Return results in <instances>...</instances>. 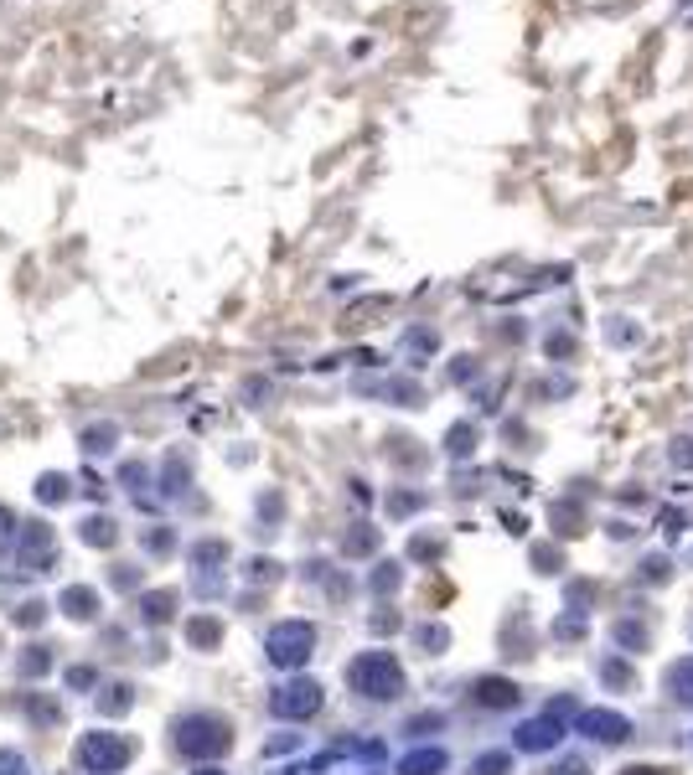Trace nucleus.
<instances>
[{
  "mask_svg": "<svg viewBox=\"0 0 693 775\" xmlns=\"http://www.w3.org/2000/svg\"><path fill=\"white\" fill-rule=\"evenodd\" d=\"M223 744H228V724H218V719H187L181 724V750L187 755H212Z\"/></svg>",
  "mask_w": 693,
  "mask_h": 775,
  "instance_id": "20e7f679",
  "label": "nucleus"
},
{
  "mask_svg": "<svg viewBox=\"0 0 693 775\" xmlns=\"http://www.w3.org/2000/svg\"><path fill=\"white\" fill-rule=\"evenodd\" d=\"M668 693H673L683 709H693V662H673V667H668Z\"/></svg>",
  "mask_w": 693,
  "mask_h": 775,
  "instance_id": "9d476101",
  "label": "nucleus"
},
{
  "mask_svg": "<svg viewBox=\"0 0 693 775\" xmlns=\"http://www.w3.org/2000/svg\"><path fill=\"white\" fill-rule=\"evenodd\" d=\"M621 775H668V770H652V765H631V770H621Z\"/></svg>",
  "mask_w": 693,
  "mask_h": 775,
  "instance_id": "dca6fc26",
  "label": "nucleus"
},
{
  "mask_svg": "<svg viewBox=\"0 0 693 775\" xmlns=\"http://www.w3.org/2000/svg\"><path fill=\"white\" fill-rule=\"evenodd\" d=\"M575 729L596 744H627L631 739V719L616 713V709H585L580 719H575Z\"/></svg>",
  "mask_w": 693,
  "mask_h": 775,
  "instance_id": "7ed1b4c3",
  "label": "nucleus"
},
{
  "mask_svg": "<svg viewBox=\"0 0 693 775\" xmlns=\"http://www.w3.org/2000/svg\"><path fill=\"white\" fill-rule=\"evenodd\" d=\"M471 440H476V429H471V424H455V429H451V455H471Z\"/></svg>",
  "mask_w": 693,
  "mask_h": 775,
  "instance_id": "f8f14e48",
  "label": "nucleus"
},
{
  "mask_svg": "<svg viewBox=\"0 0 693 775\" xmlns=\"http://www.w3.org/2000/svg\"><path fill=\"white\" fill-rule=\"evenodd\" d=\"M129 760V744L125 739H109V734H94V739L83 744V765H98V770H114V765H125Z\"/></svg>",
  "mask_w": 693,
  "mask_h": 775,
  "instance_id": "0eeeda50",
  "label": "nucleus"
},
{
  "mask_svg": "<svg viewBox=\"0 0 693 775\" xmlns=\"http://www.w3.org/2000/svg\"><path fill=\"white\" fill-rule=\"evenodd\" d=\"M476 703H482V709H513L517 688L507 678H482V682H476Z\"/></svg>",
  "mask_w": 693,
  "mask_h": 775,
  "instance_id": "6e6552de",
  "label": "nucleus"
},
{
  "mask_svg": "<svg viewBox=\"0 0 693 775\" xmlns=\"http://www.w3.org/2000/svg\"><path fill=\"white\" fill-rule=\"evenodd\" d=\"M548 775H590V765H585V760H565V765H554Z\"/></svg>",
  "mask_w": 693,
  "mask_h": 775,
  "instance_id": "4468645a",
  "label": "nucleus"
},
{
  "mask_svg": "<svg viewBox=\"0 0 693 775\" xmlns=\"http://www.w3.org/2000/svg\"><path fill=\"white\" fill-rule=\"evenodd\" d=\"M445 770V750H414L399 760V775H440Z\"/></svg>",
  "mask_w": 693,
  "mask_h": 775,
  "instance_id": "1a4fd4ad",
  "label": "nucleus"
},
{
  "mask_svg": "<svg viewBox=\"0 0 693 775\" xmlns=\"http://www.w3.org/2000/svg\"><path fill=\"white\" fill-rule=\"evenodd\" d=\"M616 641H621V647H631V651H642L652 636H647V626H616Z\"/></svg>",
  "mask_w": 693,
  "mask_h": 775,
  "instance_id": "9b49d317",
  "label": "nucleus"
},
{
  "mask_svg": "<svg viewBox=\"0 0 693 775\" xmlns=\"http://www.w3.org/2000/svg\"><path fill=\"white\" fill-rule=\"evenodd\" d=\"M311 647H316V631H311L306 620H290V626H274L270 636V657L280 667H295V662H306Z\"/></svg>",
  "mask_w": 693,
  "mask_h": 775,
  "instance_id": "f03ea898",
  "label": "nucleus"
},
{
  "mask_svg": "<svg viewBox=\"0 0 693 775\" xmlns=\"http://www.w3.org/2000/svg\"><path fill=\"white\" fill-rule=\"evenodd\" d=\"M513 739H517L523 755H544V750H554V744L565 739V729H559V719H528Z\"/></svg>",
  "mask_w": 693,
  "mask_h": 775,
  "instance_id": "423d86ee",
  "label": "nucleus"
},
{
  "mask_svg": "<svg viewBox=\"0 0 693 775\" xmlns=\"http://www.w3.org/2000/svg\"><path fill=\"white\" fill-rule=\"evenodd\" d=\"M673 460H678V465H693V440H678L673 444Z\"/></svg>",
  "mask_w": 693,
  "mask_h": 775,
  "instance_id": "2eb2a0df",
  "label": "nucleus"
},
{
  "mask_svg": "<svg viewBox=\"0 0 693 775\" xmlns=\"http://www.w3.org/2000/svg\"><path fill=\"white\" fill-rule=\"evenodd\" d=\"M321 709V688L316 682H290V688H280L274 693V713L280 719H306V713Z\"/></svg>",
  "mask_w": 693,
  "mask_h": 775,
  "instance_id": "39448f33",
  "label": "nucleus"
},
{
  "mask_svg": "<svg viewBox=\"0 0 693 775\" xmlns=\"http://www.w3.org/2000/svg\"><path fill=\"white\" fill-rule=\"evenodd\" d=\"M347 682H352L362 698H399L403 693V672H399V662L388 657V651H362L352 667H347Z\"/></svg>",
  "mask_w": 693,
  "mask_h": 775,
  "instance_id": "f257e3e1",
  "label": "nucleus"
},
{
  "mask_svg": "<svg viewBox=\"0 0 693 775\" xmlns=\"http://www.w3.org/2000/svg\"><path fill=\"white\" fill-rule=\"evenodd\" d=\"M688 631H693V626H688Z\"/></svg>",
  "mask_w": 693,
  "mask_h": 775,
  "instance_id": "f3484780",
  "label": "nucleus"
},
{
  "mask_svg": "<svg viewBox=\"0 0 693 775\" xmlns=\"http://www.w3.org/2000/svg\"><path fill=\"white\" fill-rule=\"evenodd\" d=\"M507 770V755H482L476 760V775H502Z\"/></svg>",
  "mask_w": 693,
  "mask_h": 775,
  "instance_id": "ddd939ff",
  "label": "nucleus"
}]
</instances>
